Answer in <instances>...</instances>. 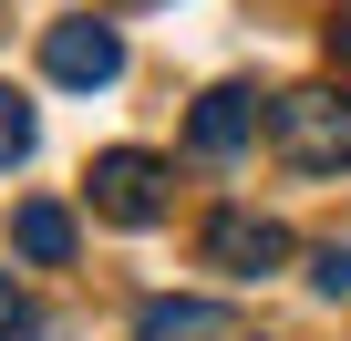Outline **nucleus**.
Masks as SVG:
<instances>
[{
  "instance_id": "nucleus-1",
  "label": "nucleus",
  "mask_w": 351,
  "mask_h": 341,
  "mask_svg": "<svg viewBox=\"0 0 351 341\" xmlns=\"http://www.w3.org/2000/svg\"><path fill=\"white\" fill-rule=\"evenodd\" d=\"M269 134H279V155L300 165V176H330V165H351V104H341L330 83L279 93V104H269Z\"/></svg>"
},
{
  "instance_id": "nucleus-2",
  "label": "nucleus",
  "mask_w": 351,
  "mask_h": 341,
  "mask_svg": "<svg viewBox=\"0 0 351 341\" xmlns=\"http://www.w3.org/2000/svg\"><path fill=\"white\" fill-rule=\"evenodd\" d=\"M93 207H104L114 228H155V217H165V165H155L145 145L93 155Z\"/></svg>"
},
{
  "instance_id": "nucleus-3",
  "label": "nucleus",
  "mask_w": 351,
  "mask_h": 341,
  "mask_svg": "<svg viewBox=\"0 0 351 341\" xmlns=\"http://www.w3.org/2000/svg\"><path fill=\"white\" fill-rule=\"evenodd\" d=\"M42 73H52V83H73V93H104V83L124 73L114 21H52V32H42Z\"/></svg>"
},
{
  "instance_id": "nucleus-4",
  "label": "nucleus",
  "mask_w": 351,
  "mask_h": 341,
  "mask_svg": "<svg viewBox=\"0 0 351 341\" xmlns=\"http://www.w3.org/2000/svg\"><path fill=\"white\" fill-rule=\"evenodd\" d=\"M279 259H289V228H279V217H258V207H217V217H207V269L269 279Z\"/></svg>"
},
{
  "instance_id": "nucleus-5",
  "label": "nucleus",
  "mask_w": 351,
  "mask_h": 341,
  "mask_svg": "<svg viewBox=\"0 0 351 341\" xmlns=\"http://www.w3.org/2000/svg\"><path fill=\"white\" fill-rule=\"evenodd\" d=\"M248 134H258V93H238V83L197 93V114H186V145H197V155H238Z\"/></svg>"
},
{
  "instance_id": "nucleus-6",
  "label": "nucleus",
  "mask_w": 351,
  "mask_h": 341,
  "mask_svg": "<svg viewBox=\"0 0 351 341\" xmlns=\"http://www.w3.org/2000/svg\"><path fill=\"white\" fill-rule=\"evenodd\" d=\"M134 341H238V320L217 300H145L134 310Z\"/></svg>"
},
{
  "instance_id": "nucleus-7",
  "label": "nucleus",
  "mask_w": 351,
  "mask_h": 341,
  "mask_svg": "<svg viewBox=\"0 0 351 341\" xmlns=\"http://www.w3.org/2000/svg\"><path fill=\"white\" fill-rule=\"evenodd\" d=\"M11 248H21V259H42V269H62V259H73V217H62L52 197H32V207L11 217Z\"/></svg>"
},
{
  "instance_id": "nucleus-8",
  "label": "nucleus",
  "mask_w": 351,
  "mask_h": 341,
  "mask_svg": "<svg viewBox=\"0 0 351 341\" xmlns=\"http://www.w3.org/2000/svg\"><path fill=\"white\" fill-rule=\"evenodd\" d=\"M21 155H32V104L0 93V165H21Z\"/></svg>"
},
{
  "instance_id": "nucleus-9",
  "label": "nucleus",
  "mask_w": 351,
  "mask_h": 341,
  "mask_svg": "<svg viewBox=\"0 0 351 341\" xmlns=\"http://www.w3.org/2000/svg\"><path fill=\"white\" fill-rule=\"evenodd\" d=\"M0 341H42V310H32L11 279H0Z\"/></svg>"
},
{
  "instance_id": "nucleus-10",
  "label": "nucleus",
  "mask_w": 351,
  "mask_h": 341,
  "mask_svg": "<svg viewBox=\"0 0 351 341\" xmlns=\"http://www.w3.org/2000/svg\"><path fill=\"white\" fill-rule=\"evenodd\" d=\"M310 290H320V300H351V248H320V259H310Z\"/></svg>"
},
{
  "instance_id": "nucleus-11",
  "label": "nucleus",
  "mask_w": 351,
  "mask_h": 341,
  "mask_svg": "<svg viewBox=\"0 0 351 341\" xmlns=\"http://www.w3.org/2000/svg\"><path fill=\"white\" fill-rule=\"evenodd\" d=\"M330 62L351 73V0H341V11H330Z\"/></svg>"
}]
</instances>
